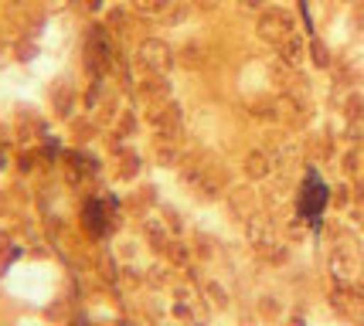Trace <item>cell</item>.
Wrapping results in <instances>:
<instances>
[]
</instances>
